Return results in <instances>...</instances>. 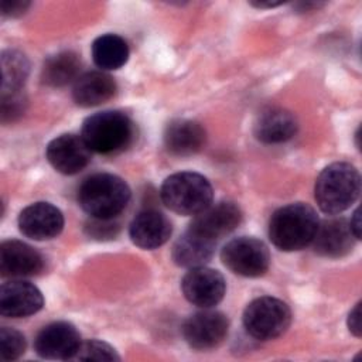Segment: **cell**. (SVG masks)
<instances>
[{
	"label": "cell",
	"instance_id": "484cf974",
	"mask_svg": "<svg viewBox=\"0 0 362 362\" xmlns=\"http://www.w3.org/2000/svg\"><path fill=\"white\" fill-rule=\"evenodd\" d=\"M74 359L76 361H119L120 356L109 344L98 339L81 342Z\"/></svg>",
	"mask_w": 362,
	"mask_h": 362
},
{
	"label": "cell",
	"instance_id": "9c48e42d",
	"mask_svg": "<svg viewBox=\"0 0 362 362\" xmlns=\"http://www.w3.org/2000/svg\"><path fill=\"white\" fill-rule=\"evenodd\" d=\"M240 222V208L232 201H219L197 214L188 229L216 243L219 239L235 230Z\"/></svg>",
	"mask_w": 362,
	"mask_h": 362
},
{
	"label": "cell",
	"instance_id": "44dd1931",
	"mask_svg": "<svg viewBox=\"0 0 362 362\" xmlns=\"http://www.w3.org/2000/svg\"><path fill=\"white\" fill-rule=\"evenodd\" d=\"M216 243L187 229L173 246V260L180 267H199L211 260Z\"/></svg>",
	"mask_w": 362,
	"mask_h": 362
},
{
	"label": "cell",
	"instance_id": "1f68e13d",
	"mask_svg": "<svg viewBox=\"0 0 362 362\" xmlns=\"http://www.w3.org/2000/svg\"><path fill=\"white\" fill-rule=\"evenodd\" d=\"M250 4L255 6V7H259V8H264V7H276V6L281 4V1H277V3H262V1H259V3H250Z\"/></svg>",
	"mask_w": 362,
	"mask_h": 362
},
{
	"label": "cell",
	"instance_id": "ac0fdd59",
	"mask_svg": "<svg viewBox=\"0 0 362 362\" xmlns=\"http://www.w3.org/2000/svg\"><path fill=\"white\" fill-rule=\"evenodd\" d=\"M298 123L296 116L283 107H267L256 119L253 133L266 144L284 143L294 137Z\"/></svg>",
	"mask_w": 362,
	"mask_h": 362
},
{
	"label": "cell",
	"instance_id": "3957f363",
	"mask_svg": "<svg viewBox=\"0 0 362 362\" xmlns=\"http://www.w3.org/2000/svg\"><path fill=\"white\" fill-rule=\"evenodd\" d=\"M359 192V171L345 161L327 165L315 180L314 197L320 209L327 215H337L348 209L358 199Z\"/></svg>",
	"mask_w": 362,
	"mask_h": 362
},
{
	"label": "cell",
	"instance_id": "277c9868",
	"mask_svg": "<svg viewBox=\"0 0 362 362\" xmlns=\"http://www.w3.org/2000/svg\"><path fill=\"white\" fill-rule=\"evenodd\" d=\"M136 136L133 120L120 110H103L85 119L81 137L99 154H116L133 143Z\"/></svg>",
	"mask_w": 362,
	"mask_h": 362
},
{
	"label": "cell",
	"instance_id": "6da1fadb",
	"mask_svg": "<svg viewBox=\"0 0 362 362\" xmlns=\"http://www.w3.org/2000/svg\"><path fill=\"white\" fill-rule=\"evenodd\" d=\"M132 197L127 182L110 173L92 174L82 181L76 199L90 218L113 219L129 204Z\"/></svg>",
	"mask_w": 362,
	"mask_h": 362
},
{
	"label": "cell",
	"instance_id": "5b68a950",
	"mask_svg": "<svg viewBox=\"0 0 362 362\" xmlns=\"http://www.w3.org/2000/svg\"><path fill=\"white\" fill-rule=\"evenodd\" d=\"M164 205L180 215H197L212 204L211 182L192 171L175 173L167 177L160 189Z\"/></svg>",
	"mask_w": 362,
	"mask_h": 362
},
{
	"label": "cell",
	"instance_id": "8992f818",
	"mask_svg": "<svg viewBox=\"0 0 362 362\" xmlns=\"http://www.w3.org/2000/svg\"><path fill=\"white\" fill-rule=\"evenodd\" d=\"M291 322L288 305L274 297H259L250 301L243 311L246 332L259 339L270 341L283 335Z\"/></svg>",
	"mask_w": 362,
	"mask_h": 362
},
{
	"label": "cell",
	"instance_id": "7402d4cb",
	"mask_svg": "<svg viewBox=\"0 0 362 362\" xmlns=\"http://www.w3.org/2000/svg\"><path fill=\"white\" fill-rule=\"evenodd\" d=\"M129 45L117 34H103L92 42V58L100 69H119L129 59Z\"/></svg>",
	"mask_w": 362,
	"mask_h": 362
},
{
	"label": "cell",
	"instance_id": "f546056e",
	"mask_svg": "<svg viewBox=\"0 0 362 362\" xmlns=\"http://www.w3.org/2000/svg\"><path fill=\"white\" fill-rule=\"evenodd\" d=\"M348 328L355 337H361V303H358L348 315Z\"/></svg>",
	"mask_w": 362,
	"mask_h": 362
},
{
	"label": "cell",
	"instance_id": "ffe728a7",
	"mask_svg": "<svg viewBox=\"0 0 362 362\" xmlns=\"http://www.w3.org/2000/svg\"><path fill=\"white\" fill-rule=\"evenodd\" d=\"M117 90L115 79L102 71H90L74 82L72 98L78 106L92 107L110 100Z\"/></svg>",
	"mask_w": 362,
	"mask_h": 362
},
{
	"label": "cell",
	"instance_id": "f1b7e54d",
	"mask_svg": "<svg viewBox=\"0 0 362 362\" xmlns=\"http://www.w3.org/2000/svg\"><path fill=\"white\" fill-rule=\"evenodd\" d=\"M30 7V1L27 0H1L0 8L1 14L6 17H20Z\"/></svg>",
	"mask_w": 362,
	"mask_h": 362
},
{
	"label": "cell",
	"instance_id": "7c38bea8",
	"mask_svg": "<svg viewBox=\"0 0 362 362\" xmlns=\"http://www.w3.org/2000/svg\"><path fill=\"white\" fill-rule=\"evenodd\" d=\"M45 269L44 256L25 242L10 239L0 245V273L3 277H31Z\"/></svg>",
	"mask_w": 362,
	"mask_h": 362
},
{
	"label": "cell",
	"instance_id": "5bb4252c",
	"mask_svg": "<svg viewBox=\"0 0 362 362\" xmlns=\"http://www.w3.org/2000/svg\"><path fill=\"white\" fill-rule=\"evenodd\" d=\"M90 148L76 134H61L47 146L49 164L61 174L72 175L82 171L90 161Z\"/></svg>",
	"mask_w": 362,
	"mask_h": 362
},
{
	"label": "cell",
	"instance_id": "d4e9b609",
	"mask_svg": "<svg viewBox=\"0 0 362 362\" xmlns=\"http://www.w3.org/2000/svg\"><path fill=\"white\" fill-rule=\"evenodd\" d=\"M25 351L24 335L10 327H1L0 329V359L14 361L20 358Z\"/></svg>",
	"mask_w": 362,
	"mask_h": 362
},
{
	"label": "cell",
	"instance_id": "83f0119b",
	"mask_svg": "<svg viewBox=\"0 0 362 362\" xmlns=\"http://www.w3.org/2000/svg\"><path fill=\"white\" fill-rule=\"evenodd\" d=\"M85 232L93 239H112L119 233V223L115 222L113 219L92 218L86 223Z\"/></svg>",
	"mask_w": 362,
	"mask_h": 362
},
{
	"label": "cell",
	"instance_id": "cb8c5ba5",
	"mask_svg": "<svg viewBox=\"0 0 362 362\" xmlns=\"http://www.w3.org/2000/svg\"><path fill=\"white\" fill-rule=\"evenodd\" d=\"M30 71L28 59L16 49L1 52V93L21 90Z\"/></svg>",
	"mask_w": 362,
	"mask_h": 362
},
{
	"label": "cell",
	"instance_id": "4dcf8cb0",
	"mask_svg": "<svg viewBox=\"0 0 362 362\" xmlns=\"http://www.w3.org/2000/svg\"><path fill=\"white\" fill-rule=\"evenodd\" d=\"M349 228L354 233V236L358 239H361V216H359V209H355V212L352 214V218L348 221Z\"/></svg>",
	"mask_w": 362,
	"mask_h": 362
},
{
	"label": "cell",
	"instance_id": "603a6c76",
	"mask_svg": "<svg viewBox=\"0 0 362 362\" xmlns=\"http://www.w3.org/2000/svg\"><path fill=\"white\" fill-rule=\"evenodd\" d=\"M81 61L72 51H62L49 57L41 71V79L48 86H65L79 76Z\"/></svg>",
	"mask_w": 362,
	"mask_h": 362
},
{
	"label": "cell",
	"instance_id": "4316f807",
	"mask_svg": "<svg viewBox=\"0 0 362 362\" xmlns=\"http://www.w3.org/2000/svg\"><path fill=\"white\" fill-rule=\"evenodd\" d=\"M27 107V98L21 90L1 93V122L8 123L17 120Z\"/></svg>",
	"mask_w": 362,
	"mask_h": 362
},
{
	"label": "cell",
	"instance_id": "e0dca14e",
	"mask_svg": "<svg viewBox=\"0 0 362 362\" xmlns=\"http://www.w3.org/2000/svg\"><path fill=\"white\" fill-rule=\"evenodd\" d=\"M171 232L170 219L156 209L139 212L129 226L132 242L141 249H156L164 245L170 239Z\"/></svg>",
	"mask_w": 362,
	"mask_h": 362
},
{
	"label": "cell",
	"instance_id": "30bf717a",
	"mask_svg": "<svg viewBox=\"0 0 362 362\" xmlns=\"http://www.w3.org/2000/svg\"><path fill=\"white\" fill-rule=\"evenodd\" d=\"M181 290L191 304L201 308H211L223 298L226 283L218 270L199 266L189 269L182 277Z\"/></svg>",
	"mask_w": 362,
	"mask_h": 362
},
{
	"label": "cell",
	"instance_id": "4fadbf2b",
	"mask_svg": "<svg viewBox=\"0 0 362 362\" xmlns=\"http://www.w3.org/2000/svg\"><path fill=\"white\" fill-rule=\"evenodd\" d=\"M18 229L30 239L48 240L62 232L64 215L49 202H35L20 212Z\"/></svg>",
	"mask_w": 362,
	"mask_h": 362
},
{
	"label": "cell",
	"instance_id": "ba28073f",
	"mask_svg": "<svg viewBox=\"0 0 362 362\" xmlns=\"http://www.w3.org/2000/svg\"><path fill=\"white\" fill-rule=\"evenodd\" d=\"M181 331L191 348L206 351L223 342L229 331V320L221 311H198L184 321Z\"/></svg>",
	"mask_w": 362,
	"mask_h": 362
},
{
	"label": "cell",
	"instance_id": "d6986e66",
	"mask_svg": "<svg viewBox=\"0 0 362 362\" xmlns=\"http://www.w3.org/2000/svg\"><path fill=\"white\" fill-rule=\"evenodd\" d=\"M205 141V129L195 120L175 119L164 130V146L174 156H192L202 150Z\"/></svg>",
	"mask_w": 362,
	"mask_h": 362
},
{
	"label": "cell",
	"instance_id": "2e32d148",
	"mask_svg": "<svg viewBox=\"0 0 362 362\" xmlns=\"http://www.w3.org/2000/svg\"><path fill=\"white\" fill-rule=\"evenodd\" d=\"M356 238L354 236L349 223L345 218H329L318 223L314 243V252L324 257H342L348 255Z\"/></svg>",
	"mask_w": 362,
	"mask_h": 362
},
{
	"label": "cell",
	"instance_id": "7a4b0ae2",
	"mask_svg": "<svg viewBox=\"0 0 362 362\" xmlns=\"http://www.w3.org/2000/svg\"><path fill=\"white\" fill-rule=\"evenodd\" d=\"M318 223L313 206L303 202L288 204L273 212L269 221V238L280 250H301L313 242Z\"/></svg>",
	"mask_w": 362,
	"mask_h": 362
},
{
	"label": "cell",
	"instance_id": "8fae6325",
	"mask_svg": "<svg viewBox=\"0 0 362 362\" xmlns=\"http://www.w3.org/2000/svg\"><path fill=\"white\" fill-rule=\"evenodd\" d=\"M81 335L75 325L66 321H57L45 325L35 337L34 349L44 359H74L79 345Z\"/></svg>",
	"mask_w": 362,
	"mask_h": 362
},
{
	"label": "cell",
	"instance_id": "9a60e30c",
	"mask_svg": "<svg viewBox=\"0 0 362 362\" xmlns=\"http://www.w3.org/2000/svg\"><path fill=\"white\" fill-rule=\"evenodd\" d=\"M44 305L41 291L30 281L11 280L0 288V313L4 317L21 318L38 313Z\"/></svg>",
	"mask_w": 362,
	"mask_h": 362
},
{
	"label": "cell",
	"instance_id": "52a82bcc",
	"mask_svg": "<svg viewBox=\"0 0 362 362\" xmlns=\"http://www.w3.org/2000/svg\"><path fill=\"white\" fill-rule=\"evenodd\" d=\"M222 263L243 277L263 276L270 264L267 246L255 238L240 236L229 240L221 250Z\"/></svg>",
	"mask_w": 362,
	"mask_h": 362
}]
</instances>
